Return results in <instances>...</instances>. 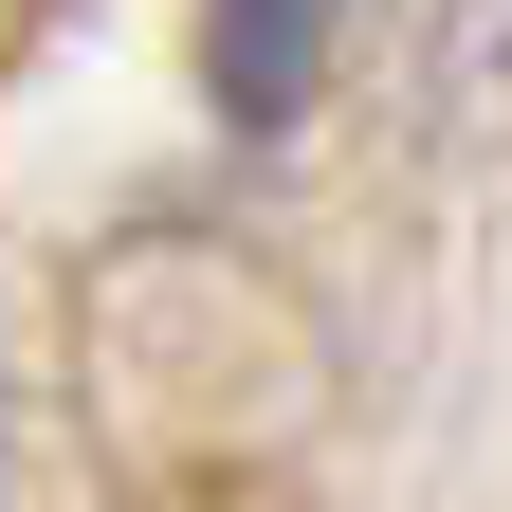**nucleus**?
<instances>
[{
  "label": "nucleus",
  "instance_id": "1",
  "mask_svg": "<svg viewBox=\"0 0 512 512\" xmlns=\"http://www.w3.org/2000/svg\"><path fill=\"white\" fill-rule=\"evenodd\" d=\"M330 19H348V0H202V74H220V110H238V128H293L311 74H330Z\"/></svg>",
  "mask_w": 512,
  "mask_h": 512
},
{
  "label": "nucleus",
  "instance_id": "2",
  "mask_svg": "<svg viewBox=\"0 0 512 512\" xmlns=\"http://www.w3.org/2000/svg\"><path fill=\"white\" fill-rule=\"evenodd\" d=\"M0 476H19V403H0Z\"/></svg>",
  "mask_w": 512,
  "mask_h": 512
}]
</instances>
